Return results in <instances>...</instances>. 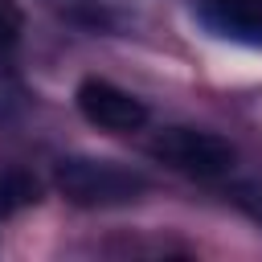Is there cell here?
I'll use <instances>...</instances> for the list:
<instances>
[{"label": "cell", "mask_w": 262, "mask_h": 262, "mask_svg": "<svg viewBox=\"0 0 262 262\" xmlns=\"http://www.w3.org/2000/svg\"><path fill=\"white\" fill-rule=\"evenodd\" d=\"M37 196H41V184H37L33 172H25V168L0 172V217H12L20 209L37 205Z\"/></svg>", "instance_id": "5"}, {"label": "cell", "mask_w": 262, "mask_h": 262, "mask_svg": "<svg viewBox=\"0 0 262 262\" xmlns=\"http://www.w3.org/2000/svg\"><path fill=\"white\" fill-rule=\"evenodd\" d=\"M242 201H246V205L262 217V188H246V192H242Z\"/></svg>", "instance_id": "7"}, {"label": "cell", "mask_w": 262, "mask_h": 262, "mask_svg": "<svg viewBox=\"0 0 262 262\" xmlns=\"http://www.w3.org/2000/svg\"><path fill=\"white\" fill-rule=\"evenodd\" d=\"M78 111L86 123L102 127V131H115V135H127V131H139L147 123V106L143 98H135L131 90L106 82V78H82L78 82V94H74Z\"/></svg>", "instance_id": "3"}, {"label": "cell", "mask_w": 262, "mask_h": 262, "mask_svg": "<svg viewBox=\"0 0 262 262\" xmlns=\"http://www.w3.org/2000/svg\"><path fill=\"white\" fill-rule=\"evenodd\" d=\"M20 33H25V12L16 0H0V61L20 45Z\"/></svg>", "instance_id": "6"}, {"label": "cell", "mask_w": 262, "mask_h": 262, "mask_svg": "<svg viewBox=\"0 0 262 262\" xmlns=\"http://www.w3.org/2000/svg\"><path fill=\"white\" fill-rule=\"evenodd\" d=\"M201 16L229 41L262 45V0H201Z\"/></svg>", "instance_id": "4"}, {"label": "cell", "mask_w": 262, "mask_h": 262, "mask_svg": "<svg viewBox=\"0 0 262 262\" xmlns=\"http://www.w3.org/2000/svg\"><path fill=\"white\" fill-rule=\"evenodd\" d=\"M53 184L78 209L131 205L147 188V180L139 172H131V168H123L115 160H94V156H70V160H61L53 168Z\"/></svg>", "instance_id": "1"}, {"label": "cell", "mask_w": 262, "mask_h": 262, "mask_svg": "<svg viewBox=\"0 0 262 262\" xmlns=\"http://www.w3.org/2000/svg\"><path fill=\"white\" fill-rule=\"evenodd\" d=\"M160 164L184 172V176H196V180H217V176H229L233 164H237V147L217 135V131H201V127H164L151 147H147Z\"/></svg>", "instance_id": "2"}]
</instances>
